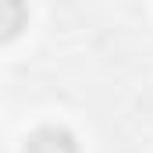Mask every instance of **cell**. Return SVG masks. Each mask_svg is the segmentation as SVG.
<instances>
[{
    "instance_id": "obj_1",
    "label": "cell",
    "mask_w": 153,
    "mask_h": 153,
    "mask_svg": "<svg viewBox=\"0 0 153 153\" xmlns=\"http://www.w3.org/2000/svg\"><path fill=\"white\" fill-rule=\"evenodd\" d=\"M25 153H78V143L68 128L46 125V128H36L25 139Z\"/></svg>"
},
{
    "instance_id": "obj_2",
    "label": "cell",
    "mask_w": 153,
    "mask_h": 153,
    "mask_svg": "<svg viewBox=\"0 0 153 153\" xmlns=\"http://www.w3.org/2000/svg\"><path fill=\"white\" fill-rule=\"evenodd\" d=\"M29 22V7L22 0H0V43L14 39Z\"/></svg>"
}]
</instances>
